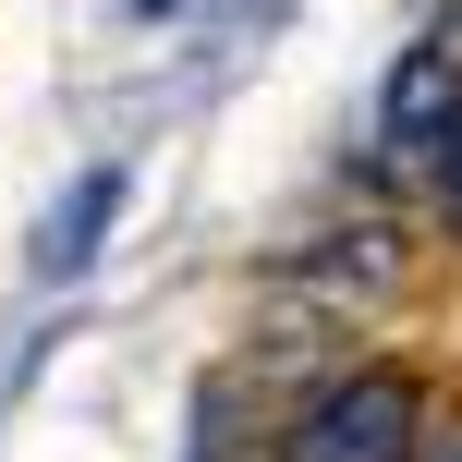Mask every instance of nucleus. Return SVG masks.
Here are the masks:
<instances>
[{
  "mask_svg": "<svg viewBox=\"0 0 462 462\" xmlns=\"http://www.w3.org/2000/svg\"><path fill=\"white\" fill-rule=\"evenodd\" d=\"M414 462H462V426H439V439H414Z\"/></svg>",
  "mask_w": 462,
  "mask_h": 462,
  "instance_id": "4",
  "label": "nucleus"
},
{
  "mask_svg": "<svg viewBox=\"0 0 462 462\" xmlns=\"http://www.w3.org/2000/svg\"><path fill=\"white\" fill-rule=\"evenodd\" d=\"M110 208H122V171L97 159L86 183H73L61 208H49V231H37V268H49V280H73V268H86L97 244H110Z\"/></svg>",
  "mask_w": 462,
  "mask_h": 462,
  "instance_id": "3",
  "label": "nucleus"
},
{
  "mask_svg": "<svg viewBox=\"0 0 462 462\" xmlns=\"http://www.w3.org/2000/svg\"><path fill=\"white\" fill-rule=\"evenodd\" d=\"M450 208H462V122H450Z\"/></svg>",
  "mask_w": 462,
  "mask_h": 462,
  "instance_id": "5",
  "label": "nucleus"
},
{
  "mask_svg": "<svg viewBox=\"0 0 462 462\" xmlns=\"http://www.w3.org/2000/svg\"><path fill=\"white\" fill-rule=\"evenodd\" d=\"M426 439V402H414V377H390V365H365V377H341V390L304 414V439L292 462H414Z\"/></svg>",
  "mask_w": 462,
  "mask_h": 462,
  "instance_id": "1",
  "label": "nucleus"
},
{
  "mask_svg": "<svg viewBox=\"0 0 462 462\" xmlns=\"http://www.w3.org/2000/svg\"><path fill=\"white\" fill-rule=\"evenodd\" d=\"M450 122H462V24H439V37L390 73V134L402 146H414V134H450Z\"/></svg>",
  "mask_w": 462,
  "mask_h": 462,
  "instance_id": "2",
  "label": "nucleus"
},
{
  "mask_svg": "<svg viewBox=\"0 0 462 462\" xmlns=\"http://www.w3.org/2000/svg\"><path fill=\"white\" fill-rule=\"evenodd\" d=\"M134 13H171V0H134Z\"/></svg>",
  "mask_w": 462,
  "mask_h": 462,
  "instance_id": "6",
  "label": "nucleus"
}]
</instances>
